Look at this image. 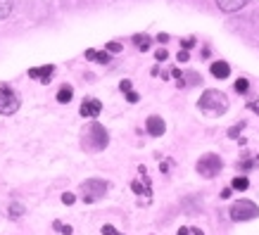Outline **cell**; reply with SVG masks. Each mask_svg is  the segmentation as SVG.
Here are the masks:
<instances>
[{"mask_svg":"<svg viewBox=\"0 0 259 235\" xmlns=\"http://www.w3.org/2000/svg\"><path fill=\"white\" fill-rule=\"evenodd\" d=\"M179 235H190V228H181Z\"/></svg>","mask_w":259,"mask_h":235,"instance_id":"29","label":"cell"},{"mask_svg":"<svg viewBox=\"0 0 259 235\" xmlns=\"http://www.w3.org/2000/svg\"><path fill=\"white\" fill-rule=\"evenodd\" d=\"M134 43L141 48V50H148L152 40H150V36H145V33H136V36H134Z\"/></svg>","mask_w":259,"mask_h":235,"instance_id":"13","label":"cell"},{"mask_svg":"<svg viewBox=\"0 0 259 235\" xmlns=\"http://www.w3.org/2000/svg\"><path fill=\"white\" fill-rule=\"evenodd\" d=\"M126 95V100H128V102H136V100H138V93H134V90H128V93H124Z\"/></svg>","mask_w":259,"mask_h":235,"instance_id":"23","label":"cell"},{"mask_svg":"<svg viewBox=\"0 0 259 235\" xmlns=\"http://www.w3.org/2000/svg\"><path fill=\"white\" fill-rule=\"evenodd\" d=\"M131 188H134V193H143V190H145V188H143V183H138V180H136Z\"/></svg>","mask_w":259,"mask_h":235,"instance_id":"27","label":"cell"},{"mask_svg":"<svg viewBox=\"0 0 259 235\" xmlns=\"http://www.w3.org/2000/svg\"><path fill=\"white\" fill-rule=\"evenodd\" d=\"M119 88H121L124 93H128V90H131V81H121V83H119Z\"/></svg>","mask_w":259,"mask_h":235,"instance_id":"25","label":"cell"},{"mask_svg":"<svg viewBox=\"0 0 259 235\" xmlns=\"http://www.w3.org/2000/svg\"><path fill=\"white\" fill-rule=\"evenodd\" d=\"M62 202L64 204H74V195H71V193H64V195H62Z\"/></svg>","mask_w":259,"mask_h":235,"instance_id":"22","label":"cell"},{"mask_svg":"<svg viewBox=\"0 0 259 235\" xmlns=\"http://www.w3.org/2000/svg\"><path fill=\"white\" fill-rule=\"evenodd\" d=\"M107 180L100 178H91L86 183H81V195H83V202H98L105 193H107Z\"/></svg>","mask_w":259,"mask_h":235,"instance_id":"3","label":"cell"},{"mask_svg":"<svg viewBox=\"0 0 259 235\" xmlns=\"http://www.w3.org/2000/svg\"><path fill=\"white\" fill-rule=\"evenodd\" d=\"M102 112V102L100 100H95V98H86L83 100V105H81V117H98Z\"/></svg>","mask_w":259,"mask_h":235,"instance_id":"7","label":"cell"},{"mask_svg":"<svg viewBox=\"0 0 259 235\" xmlns=\"http://www.w3.org/2000/svg\"><path fill=\"white\" fill-rule=\"evenodd\" d=\"M10 12H12V0H0V19H5Z\"/></svg>","mask_w":259,"mask_h":235,"instance_id":"16","label":"cell"},{"mask_svg":"<svg viewBox=\"0 0 259 235\" xmlns=\"http://www.w3.org/2000/svg\"><path fill=\"white\" fill-rule=\"evenodd\" d=\"M250 107H252V112H257L259 114V102H254V105H250Z\"/></svg>","mask_w":259,"mask_h":235,"instance_id":"30","label":"cell"},{"mask_svg":"<svg viewBox=\"0 0 259 235\" xmlns=\"http://www.w3.org/2000/svg\"><path fill=\"white\" fill-rule=\"evenodd\" d=\"M243 128H245V124H236V126H233V128H228V138H238Z\"/></svg>","mask_w":259,"mask_h":235,"instance_id":"18","label":"cell"},{"mask_svg":"<svg viewBox=\"0 0 259 235\" xmlns=\"http://www.w3.org/2000/svg\"><path fill=\"white\" fill-rule=\"evenodd\" d=\"M245 3H247V0H217V5H219L224 12H238L240 8H245Z\"/></svg>","mask_w":259,"mask_h":235,"instance_id":"10","label":"cell"},{"mask_svg":"<svg viewBox=\"0 0 259 235\" xmlns=\"http://www.w3.org/2000/svg\"><path fill=\"white\" fill-rule=\"evenodd\" d=\"M228 74H231V67H228L226 62H214V64H212V76L226 78Z\"/></svg>","mask_w":259,"mask_h":235,"instance_id":"11","label":"cell"},{"mask_svg":"<svg viewBox=\"0 0 259 235\" xmlns=\"http://www.w3.org/2000/svg\"><path fill=\"white\" fill-rule=\"evenodd\" d=\"M107 143H110V135H107V131H105L100 124L88 126V133H86V148L88 150H95V152H98V150H105Z\"/></svg>","mask_w":259,"mask_h":235,"instance_id":"5","label":"cell"},{"mask_svg":"<svg viewBox=\"0 0 259 235\" xmlns=\"http://www.w3.org/2000/svg\"><path fill=\"white\" fill-rule=\"evenodd\" d=\"M259 216V207L250 200H238L233 207H231V219L233 221H252Z\"/></svg>","mask_w":259,"mask_h":235,"instance_id":"4","label":"cell"},{"mask_svg":"<svg viewBox=\"0 0 259 235\" xmlns=\"http://www.w3.org/2000/svg\"><path fill=\"white\" fill-rule=\"evenodd\" d=\"M102 235H121V233H117L112 226H102Z\"/></svg>","mask_w":259,"mask_h":235,"instance_id":"20","label":"cell"},{"mask_svg":"<svg viewBox=\"0 0 259 235\" xmlns=\"http://www.w3.org/2000/svg\"><path fill=\"white\" fill-rule=\"evenodd\" d=\"M155 57H157L159 62H162V60H166L169 55H166V50H157V53H155Z\"/></svg>","mask_w":259,"mask_h":235,"instance_id":"26","label":"cell"},{"mask_svg":"<svg viewBox=\"0 0 259 235\" xmlns=\"http://www.w3.org/2000/svg\"><path fill=\"white\" fill-rule=\"evenodd\" d=\"M200 110L204 114H209V117H219L224 112L228 110V98L221 90H204L202 98H200Z\"/></svg>","mask_w":259,"mask_h":235,"instance_id":"1","label":"cell"},{"mask_svg":"<svg viewBox=\"0 0 259 235\" xmlns=\"http://www.w3.org/2000/svg\"><path fill=\"white\" fill-rule=\"evenodd\" d=\"M221 169H224V162H221L219 155H202L200 157V162H197V173L204 176V178L219 176Z\"/></svg>","mask_w":259,"mask_h":235,"instance_id":"2","label":"cell"},{"mask_svg":"<svg viewBox=\"0 0 259 235\" xmlns=\"http://www.w3.org/2000/svg\"><path fill=\"white\" fill-rule=\"evenodd\" d=\"M247 185H250V180L245 178V176H238V178H233V183H231V190H247Z\"/></svg>","mask_w":259,"mask_h":235,"instance_id":"14","label":"cell"},{"mask_svg":"<svg viewBox=\"0 0 259 235\" xmlns=\"http://www.w3.org/2000/svg\"><path fill=\"white\" fill-rule=\"evenodd\" d=\"M53 71H55V67H53V64H46V67H40V69H31V71H29V76H31V78H40L43 83H48V81H50V76H53Z\"/></svg>","mask_w":259,"mask_h":235,"instance_id":"9","label":"cell"},{"mask_svg":"<svg viewBox=\"0 0 259 235\" xmlns=\"http://www.w3.org/2000/svg\"><path fill=\"white\" fill-rule=\"evenodd\" d=\"M259 164V157H252V159H245V162H240V166L243 169H252V166Z\"/></svg>","mask_w":259,"mask_h":235,"instance_id":"19","label":"cell"},{"mask_svg":"<svg viewBox=\"0 0 259 235\" xmlns=\"http://www.w3.org/2000/svg\"><path fill=\"white\" fill-rule=\"evenodd\" d=\"M71 95H74V90H71L69 86H62V88H60V93H57V100H60V102H69Z\"/></svg>","mask_w":259,"mask_h":235,"instance_id":"15","label":"cell"},{"mask_svg":"<svg viewBox=\"0 0 259 235\" xmlns=\"http://www.w3.org/2000/svg\"><path fill=\"white\" fill-rule=\"evenodd\" d=\"M86 57H88V60H93V62H100V64H107V62H110V53H98V50H88Z\"/></svg>","mask_w":259,"mask_h":235,"instance_id":"12","label":"cell"},{"mask_svg":"<svg viewBox=\"0 0 259 235\" xmlns=\"http://www.w3.org/2000/svg\"><path fill=\"white\" fill-rule=\"evenodd\" d=\"M19 110V95L10 86H0V114H15Z\"/></svg>","mask_w":259,"mask_h":235,"instance_id":"6","label":"cell"},{"mask_svg":"<svg viewBox=\"0 0 259 235\" xmlns=\"http://www.w3.org/2000/svg\"><path fill=\"white\" fill-rule=\"evenodd\" d=\"M145 128H148L150 135H155V138H159V135H164L166 131V124L162 117H150L148 121H145Z\"/></svg>","mask_w":259,"mask_h":235,"instance_id":"8","label":"cell"},{"mask_svg":"<svg viewBox=\"0 0 259 235\" xmlns=\"http://www.w3.org/2000/svg\"><path fill=\"white\" fill-rule=\"evenodd\" d=\"M107 50L110 53H121V45L119 43H107Z\"/></svg>","mask_w":259,"mask_h":235,"instance_id":"21","label":"cell"},{"mask_svg":"<svg viewBox=\"0 0 259 235\" xmlns=\"http://www.w3.org/2000/svg\"><path fill=\"white\" fill-rule=\"evenodd\" d=\"M190 235H204L200 228H190Z\"/></svg>","mask_w":259,"mask_h":235,"instance_id":"28","label":"cell"},{"mask_svg":"<svg viewBox=\"0 0 259 235\" xmlns=\"http://www.w3.org/2000/svg\"><path fill=\"white\" fill-rule=\"evenodd\" d=\"M236 90H238V93H247V90H250V81H247V78H238V81H236Z\"/></svg>","mask_w":259,"mask_h":235,"instance_id":"17","label":"cell"},{"mask_svg":"<svg viewBox=\"0 0 259 235\" xmlns=\"http://www.w3.org/2000/svg\"><path fill=\"white\" fill-rule=\"evenodd\" d=\"M188 50H181V53H179V62H188Z\"/></svg>","mask_w":259,"mask_h":235,"instance_id":"24","label":"cell"}]
</instances>
